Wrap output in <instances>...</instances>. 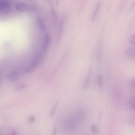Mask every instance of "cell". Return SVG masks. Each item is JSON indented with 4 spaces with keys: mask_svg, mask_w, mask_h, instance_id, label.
<instances>
[{
    "mask_svg": "<svg viewBox=\"0 0 135 135\" xmlns=\"http://www.w3.org/2000/svg\"><path fill=\"white\" fill-rule=\"evenodd\" d=\"M57 132V128L56 127H55L54 128V130H53L52 133L51 134V135H56V134Z\"/></svg>",
    "mask_w": 135,
    "mask_h": 135,
    "instance_id": "obj_16",
    "label": "cell"
},
{
    "mask_svg": "<svg viewBox=\"0 0 135 135\" xmlns=\"http://www.w3.org/2000/svg\"><path fill=\"white\" fill-rule=\"evenodd\" d=\"M12 7L11 4L6 1L0 2V12L4 13H9L11 11Z\"/></svg>",
    "mask_w": 135,
    "mask_h": 135,
    "instance_id": "obj_1",
    "label": "cell"
},
{
    "mask_svg": "<svg viewBox=\"0 0 135 135\" xmlns=\"http://www.w3.org/2000/svg\"><path fill=\"white\" fill-rule=\"evenodd\" d=\"M59 102H60V100H59L57 102H56L54 105V106H53V108H52L50 113V117H53L54 115L56 110L57 109L58 107V106Z\"/></svg>",
    "mask_w": 135,
    "mask_h": 135,
    "instance_id": "obj_9",
    "label": "cell"
},
{
    "mask_svg": "<svg viewBox=\"0 0 135 135\" xmlns=\"http://www.w3.org/2000/svg\"><path fill=\"white\" fill-rule=\"evenodd\" d=\"M37 23L39 28L41 31L44 32L45 30V24L42 18L39 17L37 18Z\"/></svg>",
    "mask_w": 135,
    "mask_h": 135,
    "instance_id": "obj_6",
    "label": "cell"
},
{
    "mask_svg": "<svg viewBox=\"0 0 135 135\" xmlns=\"http://www.w3.org/2000/svg\"><path fill=\"white\" fill-rule=\"evenodd\" d=\"M34 118L33 117H30L29 118V120L30 121H33L34 120Z\"/></svg>",
    "mask_w": 135,
    "mask_h": 135,
    "instance_id": "obj_18",
    "label": "cell"
},
{
    "mask_svg": "<svg viewBox=\"0 0 135 135\" xmlns=\"http://www.w3.org/2000/svg\"><path fill=\"white\" fill-rule=\"evenodd\" d=\"M100 6H101V3H99L96 5L92 15V19L93 20H95L96 19V17L100 9Z\"/></svg>",
    "mask_w": 135,
    "mask_h": 135,
    "instance_id": "obj_7",
    "label": "cell"
},
{
    "mask_svg": "<svg viewBox=\"0 0 135 135\" xmlns=\"http://www.w3.org/2000/svg\"><path fill=\"white\" fill-rule=\"evenodd\" d=\"M15 7L16 9L20 12L24 11L26 10L27 8V5L23 2H18L16 3Z\"/></svg>",
    "mask_w": 135,
    "mask_h": 135,
    "instance_id": "obj_5",
    "label": "cell"
},
{
    "mask_svg": "<svg viewBox=\"0 0 135 135\" xmlns=\"http://www.w3.org/2000/svg\"><path fill=\"white\" fill-rule=\"evenodd\" d=\"M129 106L131 109L134 110L135 109V97H132L129 100Z\"/></svg>",
    "mask_w": 135,
    "mask_h": 135,
    "instance_id": "obj_10",
    "label": "cell"
},
{
    "mask_svg": "<svg viewBox=\"0 0 135 135\" xmlns=\"http://www.w3.org/2000/svg\"><path fill=\"white\" fill-rule=\"evenodd\" d=\"M25 87V84H21V85H19L18 86H17V88H16V90H22Z\"/></svg>",
    "mask_w": 135,
    "mask_h": 135,
    "instance_id": "obj_14",
    "label": "cell"
},
{
    "mask_svg": "<svg viewBox=\"0 0 135 135\" xmlns=\"http://www.w3.org/2000/svg\"><path fill=\"white\" fill-rule=\"evenodd\" d=\"M10 135H18V134H17V132L16 131H12Z\"/></svg>",
    "mask_w": 135,
    "mask_h": 135,
    "instance_id": "obj_17",
    "label": "cell"
},
{
    "mask_svg": "<svg viewBox=\"0 0 135 135\" xmlns=\"http://www.w3.org/2000/svg\"><path fill=\"white\" fill-rule=\"evenodd\" d=\"M51 41V37L49 34L47 33L45 35L44 39L42 45V50L46 51L47 50L49 47V45L50 44Z\"/></svg>",
    "mask_w": 135,
    "mask_h": 135,
    "instance_id": "obj_2",
    "label": "cell"
},
{
    "mask_svg": "<svg viewBox=\"0 0 135 135\" xmlns=\"http://www.w3.org/2000/svg\"><path fill=\"white\" fill-rule=\"evenodd\" d=\"M91 131L92 134L94 135H97L99 132V129L95 124H93L91 127Z\"/></svg>",
    "mask_w": 135,
    "mask_h": 135,
    "instance_id": "obj_11",
    "label": "cell"
},
{
    "mask_svg": "<svg viewBox=\"0 0 135 135\" xmlns=\"http://www.w3.org/2000/svg\"><path fill=\"white\" fill-rule=\"evenodd\" d=\"M126 55L129 58L134 57L135 56V50L134 48L129 47L126 50Z\"/></svg>",
    "mask_w": 135,
    "mask_h": 135,
    "instance_id": "obj_8",
    "label": "cell"
},
{
    "mask_svg": "<svg viewBox=\"0 0 135 135\" xmlns=\"http://www.w3.org/2000/svg\"><path fill=\"white\" fill-rule=\"evenodd\" d=\"M130 42L131 43V44L134 45L135 44V36L134 35H132L130 37Z\"/></svg>",
    "mask_w": 135,
    "mask_h": 135,
    "instance_id": "obj_13",
    "label": "cell"
},
{
    "mask_svg": "<svg viewBox=\"0 0 135 135\" xmlns=\"http://www.w3.org/2000/svg\"><path fill=\"white\" fill-rule=\"evenodd\" d=\"M20 77V75L17 71H13L10 72L7 76L8 80L11 82L17 81Z\"/></svg>",
    "mask_w": 135,
    "mask_h": 135,
    "instance_id": "obj_3",
    "label": "cell"
},
{
    "mask_svg": "<svg viewBox=\"0 0 135 135\" xmlns=\"http://www.w3.org/2000/svg\"><path fill=\"white\" fill-rule=\"evenodd\" d=\"M130 86L132 90H135V81H134V80H133L131 82Z\"/></svg>",
    "mask_w": 135,
    "mask_h": 135,
    "instance_id": "obj_15",
    "label": "cell"
},
{
    "mask_svg": "<svg viewBox=\"0 0 135 135\" xmlns=\"http://www.w3.org/2000/svg\"><path fill=\"white\" fill-rule=\"evenodd\" d=\"M92 73V68H90L88 71L86 77L85 79V82H84L83 86L84 89H87V88L89 86Z\"/></svg>",
    "mask_w": 135,
    "mask_h": 135,
    "instance_id": "obj_4",
    "label": "cell"
},
{
    "mask_svg": "<svg viewBox=\"0 0 135 135\" xmlns=\"http://www.w3.org/2000/svg\"><path fill=\"white\" fill-rule=\"evenodd\" d=\"M103 79L102 75L100 74L98 75L97 76V84L99 87H102L103 86Z\"/></svg>",
    "mask_w": 135,
    "mask_h": 135,
    "instance_id": "obj_12",
    "label": "cell"
},
{
    "mask_svg": "<svg viewBox=\"0 0 135 135\" xmlns=\"http://www.w3.org/2000/svg\"><path fill=\"white\" fill-rule=\"evenodd\" d=\"M1 77H0V83H1Z\"/></svg>",
    "mask_w": 135,
    "mask_h": 135,
    "instance_id": "obj_19",
    "label": "cell"
}]
</instances>
